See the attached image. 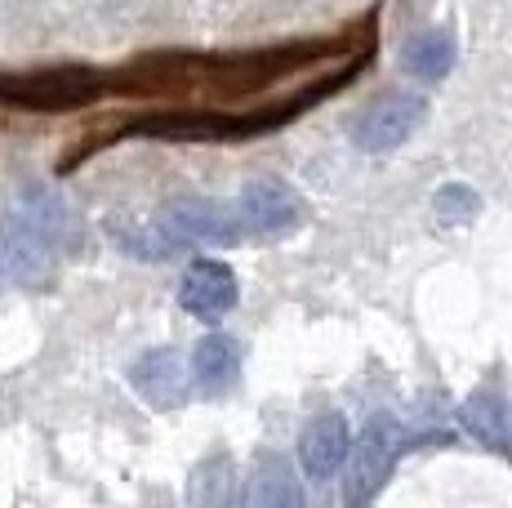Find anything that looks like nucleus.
Segmentation results:
<instances>
[{
	"label": "nucleus",
	"mask_w": 512,
	"mask_h": 508,
	"mask_svg": "<svg viewBox=\"0 0 512 508\" xmlns=\"http://www.w3.org/2000/svg\"><path fill=\"white\" fill-rule=\"evenodd\" d=\"M152 508H156V504H152Z\"/></svg>",
	"instance_id": "obj_17"
},
{
	"label": "nucleus",
	"mask_w": 512,
	"mask_h": 508,
	"mask_svg": "<svg viewBox=\"0 0 512 508\" xmlns=\"http://www.w3.org/2000/svg\"><path fill=\"white\" fill-rule=\"evenodd\" d=\"M428 116V99L410 90H392L383 99H374L366 112L352 121V143L361 152H392L410 139Z\"/></svg>",
	"instance_id": "obj_5"
},
{
	"label": "nucleus",
	"mask_w": 512,
	"mask_h": 508,
	"mask_svg": "<svg viewBox=\"0 0 512 508\" xmlns=\"http://www.w3.org/2000/svg\"><path fill=\"white\" fill-rule=\"evenodd\" d=\"M54 263H58V250L9 205L0 214V272L9 281H18V286H41V281H49Z\"/></svg>",
	"instance_id": "obj_6"
},
{
	"label": "nucleus",
	"mask_w": 512,
	"mask_h": 508,
	"mask_svg": "<svg viewBox=\"0 0 512 508\" xmlns=\"http://www.w3.org/2000/svg\"><path fill=\"white\" fill-rule=\"evenodd\" d=\"M241 344L232 335H201L192 348V384L201 393H228L241 379Z\"/></svg>",
	"instance_id": "obj_12"
},
{
	"label": "nucleus",
	"mask_w": 512,
	"mask_h": 508,
	"mask_svg": "<svg viewBox=\"0 0 512 508\" xmlns=\"http://www.w3.org/2000/svg\"><path fill=\"white\" fill-rule=\"evenodd\" d=\"M116 237V246H121L125 254H134V259H152V263H165V259H174V254H183V246L174 237H165L161 228H134V232H121L116 228L112 232Z\"/></svg>",
	"instance_id": "obj_15"
},
{
	"label": "nucleus",
	"mask_w": 512,
	"mask_h": 508,
	"mask_svg": "<svg viewBox=\"0 0 512 508\" xmlns=\"http://www.w3.org/2000/svg\"><path fill=\"white\" fill-rule=\"evenodd\" d=\"M107 76L94 67H45V72H0V107L9 112H76L98 103Z\"/></svg>",
	"instance_id": "obj_2"
},
{
	"label": "nucleus",
	"mask_w": 512,
	"mask_h": 508,
	"mask_svg": "<svg viewBox=\"0 0 512 508\" xmlns=\"http://www.w3.org/2000/svg\"><path fill=\"white\" fill-rule=\"evenodd\" d=\"M245 508H303L299 473L285 455H263L245 486Z\"/></svg>",
	"instance_id": "obj_13"
},
{
	"label": "nucleus",
	"mask_w": 512,
	"mask_h": 508,
	"mask_svg": "<svg viewBox=\"0 0 512 508\" xmlns=\"http://www.w3.org/2000/svg\"><path fill=\"white\" fill-rule=\"evenodd\" d=\"M156 228L165 237H174L179 246H236L245 241V219L241 205L223 201V197H174L156 210Z\"/></svg>",
	"instance_id": "obj_4"
},
{
	"label": "nucleus",
	"mask_w": 512,
	"mask_h": 508,
	"mask_svg": "<svg viewBox=\"0 0 512 508\" xmlns=\"http://www.w3.org/2000/svg\"><path fill=\"white\" fill-rule=\"evenodd\" d=\"M432 210L441 214V223H468L481 214V197L468 183H446V188L432 197Z\"/></svg>",
	"instance_id": "obj_16"
},
{
	"label": "nucleus",
	"mask_w": 512,
	"mask_h": 508,
	"mask_svg": "<svg viewBox=\"0 0 512 508\" xmlns=\"http://www.w3.org/2000/svg\"><path fill=\"white\" fill-rule=\"evenodd\" d=\"M241 219L250 237H290L294 228L303 223V201L290 183L281 179H254L241 188Z\"/></svg>",
	"instance_id": "obj_8"
},
{
	"label": "nucleus",
	"mask_w": 512,
	"mask_h": 508,
	"mask_svg": "<svg viewBox=\"0 0 512 508\" xmlns=\"http://www.w3.org/2000/svg\"><path fill=\"white\" fill-rule=\"evenodd\" d=\"M352 459V428H348V415L339 410H326L317 415L299 437V468L303 477L312 482H330L339 468H348Z\"/></svg>",
	"instance_id": "obj_10"
},
{
	"label": "nucleus",
	"mask_w": 512,
	"mask_h": 508,
	"mask_svg": "<svg viewBox=\"0 0 512 508\" xmlns=\"http://www.w3.org/2000/svg\"><path fill=\"white\" fill-rule=\"evenodd\" d=\"M352 50V32L330 41H285L263 50H232V54H201V50H152L107 72V90L125 99H196L210 103H241L250 94L272 90L294 72L339 58Z\"/></svg>",
	"instance_id": "obj_1"
},
{
	"label": "nucleus",
	"mask_w": 512,
	"mask_h": 508,
	"mask_svg": "<svg viewBox=\"0 0 512 508\" xmlns=\"http://www.w3.org/2000/svg\"><path fill=\"white\" fill-rule=\"evenodd\" d=\"M130 388L152 410H179L192 397V361L179 348H152L130 366Z\"/></svg>",
	"instance_id": "obj_7"
},
{
	"label": "nucleus",
	"mask_w": 512,
	"mask_h": 508,
	"mask_svg": "<svg viewBox=\"0 0 512 508\" xmlns=\"http://www.w3.org/2000/svg\"><path fill=\"white\" fill-rule=\"evenodd\" d=\"M236 272L223 259H192V268L183 272V286H179V304L183 312H192L196 321H219L236 308Z\"/></svg>",
	"instance_id": "obj_9"
},
{
	"label": "nucleus",
	"mask_w": 512,
	"mask_h": 508,
	"mask_svg": "<svg viewBox=\"0 0 512 508\" xmlns=\"http://www.w3.org/2000/svg\"><path fill=\"white\" fill-rule=\"evenodd\" d=\"M459 424L468 428V437H477L481 446L512 459V402L495 388H477V393L459 410Z\"/></svg>",
	"instance_id": "obj_11"
},
{
	"label": "nucleus",
	"mask_w": 512,
	"mask_h": 508,
	"mask_svg": "<svg viewBox=\"0 0 512 508\" xmlns=\"http://www.w3.org/2000/svg\"><path fill=\"white\" fill-rule=\"evenodd\" d=\"M455 36L441 32V27H432V32H415L406 41V50H401V67H406L410 76H419V81H441V76L455 67Z\"/></svg>",
	"instance_id": "obj_14"
},
{
	"label": "nucleus",
	"mask_w": 512,
	"mask_h": 508,
	"mask_svg": "<svg viewBox=\"0 0 512 508\" xmlns=\"http://www.w3.org/2000/svg\"><path fill=\"white\" fill-rule=\"evenodd\" d=\"M410 433L397 415H374L361 428L357 446H352L348 473H343V508H370L374 495L383 491V482L392 477V464L406 451Z\"/></svg>",
	"instance_id": "obj_3"
}]
</instances>
